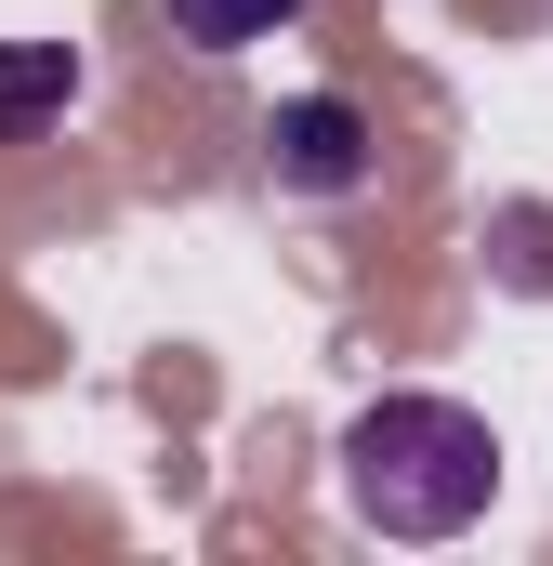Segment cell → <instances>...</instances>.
I'll list each match as a JSON object with an SVG mask.
<instances>
[{
  "instance_id": "3957f363",
  "label": "cell",
  "mask_w": 553,
  "mask_h": 566,
  "mask_svg": "<svg viewBox=\"0 0 553 566\" xmlns=\"http://www.w3.org/2000/svg\"><path fill=\"white\" fill-rule=\"evenodd\" d=\"M66 93H80V53L66 40H0V133L66 119Z\"/></svg>"
},
{
  "instance_id": "7a4b0ae2",
  "label": "cell",
  "mask_w": 553,
  "mask_h": 566,
  "mask_svg": "<svg viewBox=\"0 0 553 566\" xmlns=\"http://www.w3.org/2000/svg\"><path fill=\"white\" fill-rule=\"evenodd\" d=\"M264 171H276V198H356L383 171V145L356 119V93H290L264 119Z\"/></svg>"
},
{
  "instance_id": "6da1fadb",
  "label": "cell",
  "mask_w": 553,
  "mask_h": 566,
  "mask_svg": "<svg viewBox=\"0 0 553 566\" xmlns=\"http://www.w3.org/2000/svg\"><path fill=\"white\" fill-rule=\"evenodd\" d=\"M343 501L383 541H461L501 501V434L461 396H369L343 422Z\"/></svg>"
},
{
  "instance_id": "277c9868",
  "label": "cell",
  "mask_w": 553,
  "mask_h": 566,
  "mask_svg": "<svg viewBox=\"0 0 553 566\" xmlns=\"http://www.w3.org/2000/svg\"><path fill=\"white\" fill-rule=\"evenodd\" d=\"M303 0H171V40H198V53H251V40H276Z\"/></svg>"
}]
</instances>
